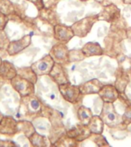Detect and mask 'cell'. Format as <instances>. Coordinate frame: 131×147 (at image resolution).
I'll return each instance as SVG.
<instances>
[{"mask_svg": "<svg viewBox=\"0 0 131 147\" xmlns=\"http://www.w3.org/2000/svg\"><path fill=\"white\" fill-rule=\"evenodd\" d=\"M74 36L73 30L70 26L58 24L54 27V37L60 42L67 43Z\"/></svg>", "mask_w": 131, "mask_h": 147, "instance_id": "cell-10", "label": "cell"}, {"mask_svg": "<svg viewBox=\"0 0 131 147\" xmlns=\"http://www.w3.org/2000/svg\"><path fill=\"white\" fill-rule=\"evenodd\" d=\"M12 88L20 95L21 97L34 94V84L30 80L17 75L10 80Z\"/></svg>", "mask_w": 131, "mask_h": 147, "instance_id": "cell-3", "label": "cell"}, {"mask_svg": "<svg viewBox=\"0 0 131 147\" xmlns=\"http://www.w3.org/2000/svg\"><path fill=\"white\" fill-rule=\"evenodd\" d=\"M9 16L0 11V31L4 30L9 22Z\"/></svg>", "mask_w": 131, "mask_h": 147, "instance_id": "cell-27", "label": "cell"}, {"mask_svg": "<svg viewBox=\"0 0 131 147\" xmlns=\"http://www.w3.org/2000/svg\"><path fill=\"white\" fill-rule=\"evenodd\" d=\"M55 61L50 55H47L31 65L38 76L49 75Z\"/></svg>", "mask_w": 131, "mask_h": 147, "instance_id": "cell-5", "label": "cell"}, {"mask_svg": "<svg viewBox=\"0 0 131 147\" xmlns=\"http://www.w3.org/2000/svg\"><path fill=\"white\" fill-rule=\"evenodd\" d=\"M80 1H82V2H86V1H88V0H80Z\"/></svg>", "mask_w": 131, "mask_h": 147, "instance_id": "cell-33", "label": "cell"}, {"mask_svg": "<svg viewBox=\"0 0 131 147\" xmlns=\"http://www.w3.org/2000/svg\"><path fill=\"white\" fill-rule=\"evenodd\" d=\"M91 133L87 125L81 124L78 125L74 128H72L71 130L68 131L67 136L69 137L72 138L76 141H81L88 137V136L90 135Z\"/></svg>", "mask_w": 131, "mask_h": 147, "instance_id": "cell-14", "label": "cell"}, {"mask_svg": "<svg viewBox=\"0 0 131 147\" xmlns=\"http://www.w3.org/2000/svg\"><path fill=\"white\" fill-rule=\"evenodd\" d=\"M77 115H78V118L80 122V123L84 125H87L91 119V117L94 116L91 110L85 106H80V107L78 108Z\"/></svg>", "mask_w": 131, "mask_h": 147, "instance_id": "cell-21", "label": "cell"}, {"mask_svg": "<svg viewBox=\"0 0 131 147\" xmlns=\"http://www.w3.org/2000/svg\"><path fill=\"white\" fill-rule=\"evenodd\" d=\"M9 39L7 37L6 34L5 33L4 30L0 31V49H5L9 44Z\"/></svg>", "mask_w": 131, "mask_h": 147, "instance_id": "cell-26", "label": "cell"}, {"mask_svg": "<svg viewBox=\"0 0 131 147\" xmlns=\"http://www.w3.org/2000/svg\"><path fill=\"white\" fill-rule=\"evenodd\" d=\"M0 11L9 16L14 11L13 4L9 0H0Z\"/></svg>", "mask_w": 131, "mask_h": 147, "instance_id": "cell-24", "label": "cell"}, {"mask_svg": "<svg viewBox=\"0 0 131 147\" xmlns=\"http://www.w3.org/2000/svg\"><path fill=\"white\" fill-rule=\"evenodd\" d=\"M120 9L115 5L110 4L104 7L101 13L97 15V17H98V20L113 22L117 21L120 18Z\"/></svg>", "mask_w": 131, "mask_h": 147, "instance_id": "cell-12", "label": "cell"}, {"mask_svg": "<svg viewBox=\"0 0 131 147\" xmlns=\"http://www.w3.org/2000/svg\"><path fill=\"white\" fill-rule=\"evenodd\" d=\"M101 119H103L104 124L113 127L119 123V115L116 112L113 103H104L103 109L101 113Z\"/></svg>", "mask_w": 131, "mask_h": 147, "instance_id": "cell-6", "label": "cell"}, {"mask_svg": "<svg viewBox=\"0 0 131 147\" xmlns=\"http://www.w3.org/2000/svg\"><path fill=\"white\" fill-rule=\"evenodd\" d=\"M21 110L27 117H36L42 111V103L34 94L21 97Z\"/></svg>", "mask_w": 131, "mask_h": 147, "instance_id": "cell-1", "label": "cell"}, {"mask_svg": "<svg viewBox=\"0 0 131 147\" xmlns=\"http://www.w3.org/2000/svg\"><path fill=\"white\" fill-rule=\"evenodd\" d=\"M28 138L30 143L32 146H49V140L45 136H42L37 133L36 131L32 133Z\"/></svg>", "mask_w": 131, "mask_h": 147, "instance_id": "cell-19", "label": "cell"}, {"mask_svg": "<svg viewBox=\"0 0 131 147\" xmlns=\"http://www.w3.org/2000/svg\"><path fill=\"white\" fill-rule=\"evenodd\" d=\"M49 55L56 63L62 64L69 61L70 50L67 47L66 44L59 41V43L55 44L51 48Z\"/></svg>", "mask_w": 131, "mask_h": 147, "instance_id": "cell-7", "label": "cell"}, {"mask_svg": "<svg viewBox=\"0 0 131 147\" xmlns=\"http://www.w3.org/2000/svg\"><path fill=\"white\" fill-rule=\"evenodd\" d=\"M129 81H130V79L126 73H119L115 82V87L120 93H124V90H126Z\"/></svg>", "mask_w": 131, "mask_h": 147, "instance_id": "cell-22", "label": "cell"}, {"mask_svg": "<svg viewBox=\"0 0 131 147\" xmlns=\"http://www.w3.org/2000/svg\"><path fill=\"white\" fill-rule=\"evenodd\" d=\"M103 126L104 123L103 119L99 116H93L87 124L91 134H102L103 131Z\"/></svg>", "mask_w": 131, "mask_h": 147, "instance_id": "cell-18", "label": "cell"}, {"mask_svg": "<svg viewBox=\"0 0 131 147\" xmlns=\"http://www.w3.org/2000/svg\"><path fill=\"white\" fill-rule=\"evenodd\" d=\"M49 76L58 85L69 82L66 71L64 70V67L62 66V64H59V63L55 62V65H54L50 74H49Z\"/></svg>", "mask_w": 131, "mask_h": 147, "instance_id": "cell-13", "label": "cell"}, {"mask_svg": "<svg viewBox=\"0 0 131 147\" xmlns=\"http://www.w3.org/2000/svg\"><path fill=\"white\" fill-rule=\"evenodd\" d=\"M17 144L15 143L12 141L10 140H0V146H5V147H11V146H16Z\"/></svg>", "mask_w": 131, "mask_h": 147, "instance_id": "cell-29", "label": "cell"}, {"mask_svg": "<svg viewBox=\"0 0 131 147\" xmlns=\"http://www.w3.org/2000/svg\"><path fill=\"white\" fill-rule=\"evenodd\" d=\"M122 123L126 126L131 123V104L126 107L124 115L122 116Z\"/></svg>", "mask_w": 131, "mask_h": 147, "instance_id": "cell-25", "label": "cell"}, {"mask_svg": "<svg viewBox=\"0 0 131 147\" xmlns=\"http://www.w3.org/2000/svg\"><path fill=\"white\" fill-rule=\"evenodd\" d=\"M124 4L131 5V0H122Z\"/></svg>", "mask_w": 131, "mask_h": 147, "instance_id": "cell-30", "label": "cell"}, {"mask_svg": "<svg viewBox=\"0 0 131 147\" xmlns=\"http://www.w3.org/2000/svg\"><path fill=\"white\" fill-rule=\"evenodd\" d=\"M99 96L103 101V103H114L119 98L120 92L113 85H105L101 87L98 93Z\"/></svg>", "mask_w": 131, "mask_h": 147, "instance_id": "cell-11", "label": "cell"}, {"mask_svg": "<svg viewBox=\"0 0 131 147\" xmlns=\"http://www.w3.org/2000/svg\"><path fill=\"white\" fill-rule=\"evenodd\" d=\"M17 75V68L9 61H2L0 65V78L11 80Z\"/></svg>", "mask_w": 131, "mask_h": 147, "instance_id": "cell-16", "label": "cell"}, {"mask_svg": "<svg viewBox=\"0 0 131 147\" xmlns=\"http://www.w3.org/2000/svg\"><path fill=\"white\" fill-rule=\"evenodd\" d=\"M2 60L1 59V57H0V65H1V63H2Z\"/></svg>", "mask_w": 131, "mask_h": 147, "instance_id": "cell-32", "label": "cell"}, {"mask_svg": "<svg viewBox=\"0 0 131 147\" xmlns=\"http://www.w3.org/2000/svg\"><path fill=\"white\" fill-rule=\"evenodd\" d=\"M3 117H4V116L2 115V113L0 112V122H1V120H2V118H3Z\"/></svg>", "mask_w": 131, "mask_h": 147, "instance_id": "cell-31", "label": "cell"}, {"mask_svg": "<svg viewBox=\"0 0 131 147\" xmlns=\"http://www.w3.org/2000/svg\"><path fill=\"white\" fill-rule=\"evenodd\" d=\"M27 1L32 2V4H34L38 10H41L44 8L43 0H27Z\"/></svg>", "mask_w": 131, "mask_h": 147, "instance_id": "cell-28", "label": "cell"}, {"mask_svg": "<svg viewBox=\"0 0 131 147\" xmlns=\"http://www.w3.org/2000/svg\"><path fill=\"white\" fill-rule=\"evenodd\" d=\"M58 90L62 97L69 103L74 104L80 100L81 93L78 86L71 84L70 82H67L58 85Z\"/></svg>", "mask_w": 131, "mask_h": 147, "instance_id": "cell-4", "label": "cell"}, {"mask_svg": "<svg viewBox=\"0 0 131 147\" xmlns=\"http://www.w3.org/2000/svg\"><path fill=\"white\" fill-rule=\"evenodd\" d=\"M19 132H22L26 137H29L32 133L35 132V129L32 123L29 121H18Z\"/></svg>", "mask_w": 131, "mask_h": 147, "instance_id": "cell-23", "label": "cell"}, {"mask_svg": "<svg viewBox=\"0 0 131 147\" xmlns=\"http://www.w3.org/2000/svg\"><path fill=\"white\" fill-rule=\"evenodd\" d=\"M17 74L21 77L30 80L33 84H36L38 81V75L32 68V67H19L17 69Z\"/></svg>", "mask_w": 131, "mask_h": 147, "instance_id": "cell-20", "label": "cell"}, {"mask_svg": "<svg viewBox=\"0 0 131 147\" xmlns=\"http://www.w3.org/2000/svg\"><path fill=\"white\" fill-rule=\"evenodd\" d=\"M31 43L32 36L30 34L24 35L18 40L10 41L6 48V52L10 56H15L23 50H25V48H27Z\"/></svg>", "mask_w": 131, "mask_h": 147, "instance_id": "cell-8", "label": "cell"}, {"mask_svg": "<svg viewBox=\"0 0 131 147\" xmlns=\"http://www.w3.org/2000/svg\"><path fill=\"white\" fill-rule=\"evenodd\" d=\"M97 20H98L97 15L87 16L82 18L81 20L74 23L71 27L75 36L79 38H84L89 34L90 32L91 31L92 27Z\"/></svg>", "mask_w": 131, "mask_h": 147, "instance_id": "cell-2", "label": "cell"}, {"mask_svg": "<svg viewBox=\"0 0 131 147\" xmlns=\"http://www.w3.org/2000/svg\"><path fill=\"white\" fill-rule=\"evenodd\" d=\"M103 85L98 79H91L88 80L84 84H83L79 86L80 93L83 95H87V94H98L101 90V87Z\"/></svg>", "mask_w": 131, "mask_h": 147, "instance_id": "cell-15", "label": "cell"}, {"mask_svg": "<svg viewBox=\"0 0 131 147\" xmlns=\"http://www.w3.org/2000/svg\"><path fill=\"white\" fill-rule=\"evenodd\" d=\"M19 132L18 121L10 116H4L0 122V133L2 135L14 136Z\"/></svg>", "mask_w": 131, "mask_h": 147, "instance_id": "cell-9", "label": "cell"}, {"mask_svg": "<svg viewBox=\"0 0 131 147\" xmlns=\"http://www.w3.org/2000/svg\"><path fill=\"white\" fill-rule=\"evenodd\" d=\"M81 51L85 57L101 56L103 54V48L97 42H88L81 48Z\"/></svg>", "mask_w": 131, "mask_h": 147, "instance_id": "cell-17", "label": "cell"}]
</instances>
